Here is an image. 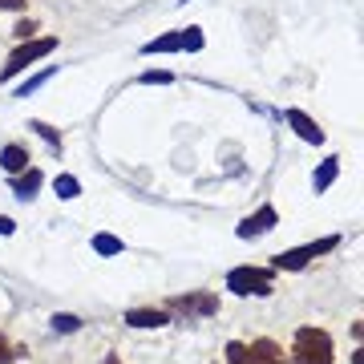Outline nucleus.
<instances>
[{"mask_svg": "<svg viewBox=\"0 0 364 364\" xmlns=\"http://www.w3.org/2000/svg\"><path fill=\"white\" fill-rule=\"evenodd\" d=\"M33 130H37V134H41V138H45L49 146H57V150H61V134L53 130V126H45V122H33Z\"/></svg>", "mask_w": 364, "mask_h": 364, "instance_id": "aec40b11", "label": "nucleus"}, {"mask_svg": "<svg viewBox=\"0 0 364 364\" xmlns=\"http://www.w3.org/2000/svg\"><path fill=\"white\" fill-rule=\"evenodd\" d=\"M247 352H251V364H287V356L279 352L275 340H255Z\"/></svg>", "mask_w": 364, "mask_h": 364, "instance_id": "9d476101", "label": "nucleus"}, {"mask_svg": "<svg viewBox=\"0 0 364 364\" xmlns=\"http://www.w3.org/2000/svg\"><path fill=\"white\" fill-rule=\"evenodd\" d=\"M13 231H16V223L9 215H0V235H13Z\"/></svg>", "mask_w": 364, "mask_h": 364, "instance_id": "5701e85b", "label": "nucleus"}, {"mask_svg": "<svg viewBox=\"0 0 364 364\" xmlns=\"http://www.w3.org/2000/svg\"><path fill=\"white\" fill-rule=\"evenodd\" d=\"M93 251H97V255H122V251H126V243H122V239H117V235H93Z\"/></svg>", "mask_w": 364, "mask_h": 364, "instance_id": "4468645a", "label": "nucleus"}, {"mask_svg": "<svg viewBox=\"0 0 364 364\" xmlns=\"http://www.w3.org/2000/svg\"><path fill=\"white\" fill-rule=\"evenodd\" d=\"M0 9H9V13H21V9H25V0H0Z\"/></svg>", "mask_w": 364, "mask_h": 364, "instance_id": "b1692460", "label": "nucleus"}, {"mask_svg": "<svg viewBox=\"0 0 364 364\" xmlns=\"http://www.w3.org/2000/svg\"><path fill=\"white\" fill-rule=\"evenodd\" d=\"M13 33H16V37H21V41H28V37H33V33H37V21H21V25H16Z\"/></svg>", "mask_w": 364, "mask_h": 364, "instance_id": "412c9836", "label": "nucleus"}, {"mask_svg": "<svg viewBox=\"0 0 364 364\" xmlns=\"http://www.w3.org/2000/svg\"><path fill=\"white\" fill-rule=\"evenodd\" d=\"M284 122H287V126H291V130H296L308 146H320V142H324V130H320V126H316V117H308L304 109H287Z\"/></svg>", "mask_w": 364, "mask_h": 364, "instance_id": "6e6552de", "label": "nucleus"}, {"mask_svg": "<svg viewBox=\"0 0 364 364\" xmlns=\"http://www.w3.org/2000/svg\"><path fill=\"white\" fill-rule=\"evenodd\" d=\"M28 162H33V158H28V150H25V146L9 142L4 150H0V166L9 170V174H21V170H28Z\"/></svg>", "mask_w": 364, "mask_h": 364, "instance_id": "9b49d317", "label": "nucleus"}, {"mask_svg": "<svg viewBox=\"0 0 364 364\" xmlns=\"http://www.w3.org/2000/svg\"><path fill=\"white\" fill-rule=\"evenodd\" d=\"M227 360H231V364H251L247 344H239V340H231V344H227Z\"/></svg>", "mask_w": 364, "mask_h": 364, "instance_id": "6ab92c4d", "label": "nucleus"}, {"mask_svg": "<svg viewBox=\"0 0 364 364\" xmlns=\"http://www.w3.org/2000/svg\"><path fill=\"white\" fill-rule=\"evenodd\" d=\"M13 191H16V198H37V191H41V170H21L16 174V182H13Z\"/></svg>", "mask_w": 364, "mask_h": 364, "instance_id": "f8f14e48", "label": "nucleus"}, {"mask_svg": "<svg viewBox=\"0 0 364 364\" xmlns=\"http://www.w3.org/2000/svg\"><path fill=\"white\" fill-rule=\"evenodd\" d=\"M275 223H279V215H275V207H259L255 210V215H247V219L239 223V239H259V235H267L275 227Z\"/></svg>", "mask_w": 364, "mask_h": 364, "instance_id": "0eeeda50", "label": "nucleus"}, {"mask_svg": "<svg viewBox=\"0 0 364 364\" xmlns=\"http://www.w3.org/2000/svg\"><path fill=\"white\" fill-rule=\"evenodd\" d=\"M138 81H142V85H170V81H174V73H170V69H146Z\"/></svg>", "mask_w": 364, "mask_h": 364, "instance_id": "f3484780", "label": "nucleus"}, {"mask_svg": "<svg viewBox=\"0 0 364 364\" xmlns=\"http://www.w3.org/2000/svg\"><path fill=\"white\" fill-rule=\"evenodd\" d=\"M291 360L296 364H332V336H328L324 328H299Z\"/></svg>", "mask_w": 364, "mask_h": 364, "instance_id": "f03ea898", "label": "nucleus"}, {"mask_svg": "<svg viewBox=\"0 0 364 364\" xmlns=\"http://www.w3.org/2000/svg\"><path fill=\"white\" fill-rule=\"evenodd\" d=\"M126 324L130 328H166L170 312L166 308H130V312H126Z\"/></svg>", "mask_w": 364, "mask_h": 364, "instance_id": "1a4fd4ad", "label": "nucleus"}, {"mask_svg": "<svg viewBox=\"0 0 364 364\" xmlns=\"http://www.w3.org/2000/svg\"><path fill=\"white\" fill-rule=\"evenodd\" d=\"M53 186H57V198H77L81 195V182L73 178V174H57Z\"/></svg>", "mask_w": 364, "mask_h": 364, "instance_id": "2eb2a0df", "label": "nucleus"}, {"mask_svg": "<svg viewBox=\"0 0 364 364\" xmlns=\"http://www.w3.org/2000/svg\"><path fill=\"white\" fill-rule=\"evenodd\" d=\"M102 364H122V356H105V360Z\"/></svg>", "mask_w": 364, "mask_h": 364, "instance_id": "393cba45", "label": "nucleus"}, {"mask_svg": "<svg viewBox=\"0 0 364 364\" xmlns=\"http://www.w3.org/2000/svg\"><path fill=\"white\" fill-rule=\"evenodd\" d=\"M166 312H182V316H215V312H219V296H210V291H186V296H174V299H170Z\"/></svg>", "mask_w": 364, "mask_h": 364, "instance_id": "423d86ee", "label": "nucleus"}, {"mask_svg": "<svg viewBox=\"0 0 364 364\" xmlns=\"http://www.w3.org/2000/svg\"><path fill=\"white\" fill-rule=\"evenodd\" d=\"M13 356H16V352H13V344H9V340L0 336V364H13Z\"/></svg>", "mask_w": 364, "mask_h": 364, "instance_id": "4be33fe9", "label": "nucleus"}, {"mask_svg": "<svg viewBox=\"0 0 364 364\" xmlns=\"http://www.w3.org/2000/svg\"><path fill=\"white\" fill-rule=\"evenodd\" d=\"M53 73H57V69H45V73H37V77H28L25 85H21V90H16V97H28V93H37L41 85H45V81L53 77Z\"/></svg>", "mask_w": 364, "mask_h": 364, "instance_id": "a211bd4d", "label": "nucleus"}, {"mask_svg": "<svg viewBox=\"0 0 364 364\" xmlns=\"http://www.w3.org/2000/svg\"><path fill=\"white\" fill-rule=\"evenodd\" d=\"M198 53L203 49V28H174V33H162V37L146 41L142 53L146 57H154V53Z\"/></svg>", "mask_w": 364, "mask_h": 364, "instance_id": "20e7f679", "label": "nucleus"}, {"mask_svg": "<svg viewBox=\"0 0 364 364\" xmlns=\"http://www.w3.org/2000/svg\"><path fill=\"white\" fill-rule=\"evenodd\" d=\"M57 49V37H28L21 41L13 53H9V61H4V69H0V81H13L16 73H25L33 61H41V57H49V53Z\"/></svg>", "mask_w": 364, "mask_h": 364, "instance_id": "f257e3e1", "label": "nucleus"}, {"mask_svg": "<svg viewBox=\"0 0 364 364\" xmlns=\"http://www.w3.org/2000/svg\"><path fill=\"white\" fill-rule=\"evenodd\" d=\"M332 247H340L336 235H328V239H320V243H304V247H291V251H284V255H275V267H279V272H304L316 255H328Z\"/></svg>", "mask_w": 364, "mask_h": 364, "instance_id": "39448f33", "label": "nucleus"}, {"mask_svg": "<svg viewBox=\"0 0 364 364\" xmlns=\"http://www.w3.org/2000/svg\"><path fill=\"white\" fill-rule=\"evenodd\" d=\"M77 328H81L77 316H69V312H57V316H53V332H65V336H69V332H77Z\"/></svg>", "mask_w": 364, "mask_h": 364, "instance_id": "dca6fc26", "label": "nucleus"}, {"mask_svg": "<svg viewBox=\"0 0 364 364\" xmlns=\"http://www.w3.org/2000/svg\"><path fill=\"white\" fill-rule=\"evenodd\" d=\"M227 291H235V296H272L275 272H267V267H231Z\"/></svg>", "mask_w": 364, "mask_h": 364, "instance_id": "7ed1b4c3", "label": "nucleus"}, {"mask_svg": "<svg viewBox=\"0 0 364 364\" xmlns=\"http://www.w3.org/2000/svg\"><path fill=\"white\" fill-rule=\"evenodd\" d=\"M336 174H340V158H324V166L316 170V178H312L316 195H324L328 186H332V182H336Z\"/></svg>", "mask_w": 364, "mask_h": 364, "instance_id": "ddd939ff", "label": "nucleus"}]
</instances>
